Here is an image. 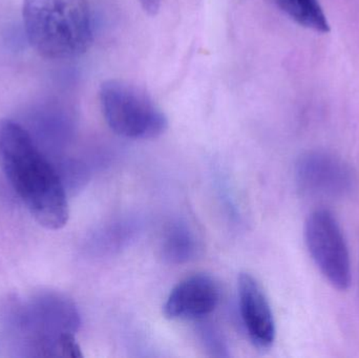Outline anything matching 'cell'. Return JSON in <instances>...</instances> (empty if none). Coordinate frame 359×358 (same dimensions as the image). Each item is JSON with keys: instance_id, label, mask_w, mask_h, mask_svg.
<instances>
[{"instance_id": "cell-7", "label": "cell", "mask_w": 359, "mask_h": 358, "mask_svg": "<svg viewBox=\"0 0 359 358\" xmlns=\"http://www.w3.org/2000/svg\"><path fill=\"white\" fill-rule=\"evenodd\" d=\"M238 304L243 324L251 343L259 349H269L276 340V322L267 296L250 273L238 279Z\"/></svg>"}, {"instance_id": "cell-5", "label": "cell", "mask_w": 359, "mask_h": 358, "mask_svg": "<svg viewBox=\"0 0 359 358\" xmlns=\"http://www.w3.org/2000/svg\"><path fill=\"white\" fill-rule=\"evenodd\" d=\"M295 177L302 191L320 197H344L355 182L347 163L324 151H311L299 158Z\"/></svg>"}, {"instance_id": "cell-3", "label": "cell", "mask_w": 359, "mask_h": 358, "mask_svg": "<svg viewBox=\"0 0 359 358\" xmlns=\"http://www.w3.org/2000/svg\"><path fill=\"white\" fill-rule=\"evenodd\" d=\"M99 101L107 125L122 138L151 140L168 130L164 111L142 88L126 80L103 82Z\"/></svg>"}, {"instance_id": "cell-8", "label": "cell", "mask_w": 359, "mask_h": 358, "mask_svg": "<svg viewBox=\"0 0 359 358\" xmlns=\"http://www.w3.org/2000/svg\"><path fill=\"white\" fill-rule=\"evenodd\" d=\"M198 244L194 231L185 223L170 225L162 244L163 258L172 264H183L196 258Z\"/></svg>"}, {"instance_id": "cell-11", "label": "cell", "mask_w": 359, "mask_h": 358, "mask_svg": "<svg viewBox=\"0 0 359 358\" xmlns=\"http://www.w3.org/2000/svg\"><path fill=\"white\" fill-rule=\"evenodd\" d=\"M142 10L149 16H156L161 8L162 0H138Z\"/></svg>"}, {"instance_id": "cell-6", "label": "cell", "mask_w": 359, "mask_h": 358, "mask_svg": "<svg viewBox=\"0 0 359 358\" xmlns=\"http://www.w3.org/2000/svg\"><path fill=\"white\" fill-rule=\"evenodd\" d=\"M219 302V288L210 275L186 277L172 290L164 305V315L172 321H198L210 315Z\"/></svg>"}, {"instance_id": "cell-9", "label": "cell", "mask_w": 359, "mask_h": 358, "mask_svg": "<svg viewBox=\"0 0 359 358\" xmlns=\"http://www.w3.org/2000/svg\"><path fill=\"white\" fill-rule=\"evenodd\" d=\"M289 18L302 27L318 33H328L330 25L318 0H276Z\"/></svg>"}, {"instance_id": "cell-10", "label": "cell", "mask_w": 359, "mask_h": 358, "mask_svg": "<svg viewBox=\"0 0 359 358\" xmlns=\"http://www.w3.org/2000/svg\"><path fill=\"white\" fill-rule=\"evenodd\" d=\"M198 333H200L201 342L211 357H229V348H228L227 342L219 328L215 327L211 323L205 322V323L201 324Z\"/></svg>"}, {"instance_id": "cell-1", "label": "cell", "mask_w": 359, "mask_h": 358, "mask_svg": "<svg viewBox=\"0 0 359 358\" xmlns=\"http://www.w3.org/2000/svg\"><path fill=\"white\" fill-rule=\"evenodd\" d=\"M0 170L36 222L48 230L67 225L69 210L62 180L20 124L0 119Z\"/></svg>"}, {"instance_id": "cell-2", "label": "cell", "mask_w": 359, "mask_h": 358, "mask_svg": "<svg viewBox=\"0 0 359 358\" xmlns=\"http://www.w3.org/2000/svg\"><path fill=\"white\" fill-rule=\"evenodd\" d=\"M22 18L29 46L43 58H77L94 40L88 0H23Z\"/></svg>"}, {"instance_id": "cell-4", "label": "cell", "mask_w": 359, "mask_h": 358, "mask_svg": "<svg viewBox=\"0 0 359 358\" xmlns=\"http://www.w3.org/2000/svg\"><path fill=\"white\" fill-rule=\"evenodd\" d=\"M305 241L312 260L329 283L339 290L351 284V263L345 237L328 210H316L305 224Z\"/></svg>"}]
</instances>
